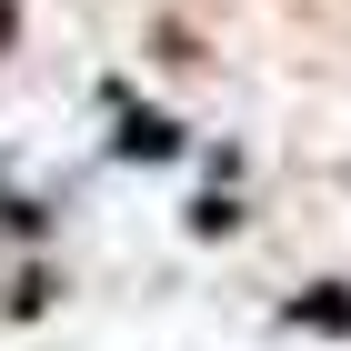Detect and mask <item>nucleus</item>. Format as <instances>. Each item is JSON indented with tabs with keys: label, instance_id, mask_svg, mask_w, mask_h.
<instances>
[{
	"label": "nucleus",
	"instance_id": "1",
	"mask_svg": "<svg viewBox=\"0 0 351 351\" xmlns=\"http://www.w3.org/2000/svg\"><path fill=\"white\" fill-rule=\"evenodd\" d=\"M291 322H311V331H351V301H341V291H311V301H291Z\"/></svg>",
	"mask_w": 351,
	"mask_h": 351
}]
</instances>
